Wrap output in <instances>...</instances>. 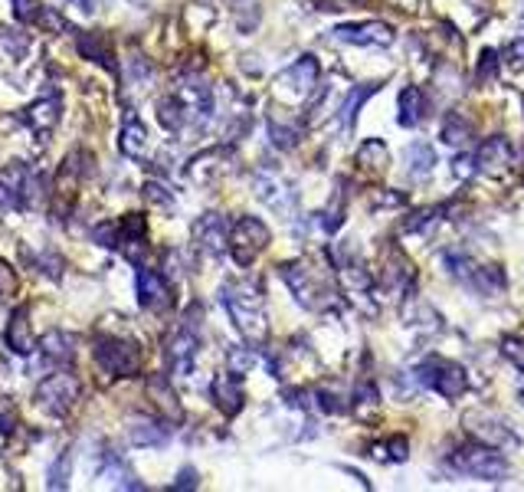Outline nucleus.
I'll return each instance as SVG.
<instances>
[{"instance_id": "f257e3e1", "label": "nucleus", "mask_w": 524, "mask_h": 492, "mask_svg": "<svg viewBox=\"0 0 524 492\" xmlns=\"http://www.w3.org/2000/svg\"><path fill=\"white\" fill-rule=\"evenodd\" d=\"M220 302L226 315L233 319L236 332L243 335L249 348H266L269 342V315H266V299H262L259 283H226L220 289Z\"/></svg>"}, {"instance_id": "f03ea898", "label": "nucleus", "mask_w": 524, "mask_h": 492, "mask_svg": "<svg viewBox=\"0 0 524 492\" xmlns=\"http://www.w3.org/2000/svg\"><path fill=\"white\" fill-rule=\"evenodd\" d=\"M449 466L456 470L459 476H469V479H482V483H502L508 479V460L502 450L488 447V443L479 440H469L462 443L449 453Z\"/></svg>"}, {"instance_id": "7ed1b4c3", "label": "nucleus", "mask_w": 524, "mask_h": 492, "mask_svg": "<svg viewBox=\"0 0 524 492\" xmlns=\"http://www.w3.org/2000/svg\"><path fill=\"white\" fill-rule=\"evenodd\" d=\"M200 319L204 312L200 306H194V315H184V322L174 328V332L164 338V365H168V374L174 378H187L194 371V361H197V351H200Z\"/></svg>"}, {"instance_id": "20e7f679", "label": "nucleus", "mask_w": 524, "mask_h": 492, "mask_svg": "<svg viewBox=\"0 0 524 492\" xmlns=\"http://www.w3.org/2000/svg\"><path fill=\"white\" fill-rule=\"evenodd\" d=\"M318 79H321V66L312 53L299 56L292 66H285L282 73L276 76V86H272V92H276L279 102H289V105H302L308 102L318 92Z\"/></svg>"}, {"instance_id": "39448f33", "label": "nucleus", "mask_w": 524, "mask_h": 492, "mask_svg": "<svg viewBox=\"0 0 524 492\" xmlns=\"http://www.w3.org/2000/svg\"><path fill=\"white\" fill-rule=\"evenodd\" d=\"M413 374H416V381H420V388H430L439 397H446V401H459L469 388L466 368L446 358H426L423 365L413 368Z\"/></svg>"}, {"instance_id": "423d86ee", "label": "nucleus", "mask_w": 524, "mask_h": 492, "mask_svg": "<svg viewBox=\"0 0 524 492\" xmlns=\"http://www.w3.org/2000/svg\"><path fill=\"white\" fill-rule=\"evenodd\" d=\"M95 365L112 378H131L141 365V345L131 342V338H118V335H99L95 338Z\"/></svg>"}, {"instance_id": "0eeeda50", "label": "nucleus", "mask_w": 524, "mask_h": 492, "mask_svg": "<svg viewBox=\"0 0 524 492\" xmlns=\"http://www.w3.org/2000/svg\"><path fill=\"white\" fill-rule=\"evenodd\" d=\"M79 391H82V384H79L76 374L66 371V368H59L53 374H46V378L37 384V391H33V401H37V407L46 410V414L63 417V414H69V410L76 407Z\"/></svg>"}, {"instance_id": "6e6552de", "label": "nucleus", "mask_w": 524, "mask_h": 492, "mask_svg": "<svg viewBox=\"0 0 524 492\" xmlns=\"http://www.w3.org/2000/svg\"><path fill=\"white\" fill-rule=\"evenodd\" d=\"M269 240H272V233L259 217H253V214L236 217L230 224V256H233V263L243 266V269L253 266L256 256L269 246Z\"/></svg>"}, {"instance_id": "1a4fd4ad", "label": "nucleus", "mask_w": 524, "mask_h": 492, "mask_svg": "<svg viewBox=\"0 0 524 492\" xmlns=\"http://www.w3.org/2000/svg\"><path fill=\"white\" fill-rule=\"evenodd\" d=\"M86 161H89L86 151L76 148V151H69L63 164H59L56 184H53V191H50L56 217H63V220H66L69 207H73L76 194H79V187H82V181H86V174H89V164H86Z\"/></svg>"}, {"instance_id": "9d476101", "label": "nucleus", "mask_w": 524, "mask_h": 492, "mask_svg": "<svg viewBox=\"0 0 524 492\" xmlns=\"http://www.w3.org/2000/svg\"><path fill=\"white\" fill-rule=\"evenodd\" d=\"M253 191H256L259 201L266 204L269 210H276L279 217L292 220L295 214H299V191H295V187L285 181L279 171H269V168L256 171Z\"/></svg>"}, {"instance_id": "9b49d317", "label": "nucleus", "mask_w": 524, "mask_h": 492, "mask_svg": "<svg viewBox=\"0 0 524 492\" xmlns=\"http://www.w3.org/2000/svg\"><path fill=\"white\" fill-rule=\"evenodd\" d=\"M279 276L285 279V286L292 289L295 302H299V306H305V309L315 312V309H321L331 299L325 283H321V279L315 276V269L308 266L305 260H299V263H282L279 266Z\"/></svg>"}, {"instance_id": "f8f14e48", "label": "nucleus", "mask_w": 524, "mask_h": 492, "mask_svg": "<svg viewBox=\"0 0 524 492\" xmlns=\"http://www.w3.org/2000/svg\"><path fill=\"white\" fill-rule=\"evenodd\" d=\"M462 424H466L469 440L488 443V447H495V450H518V447H521V437H518V433L511 430L502 417L485 414V410H472V414L462 417Z\"/></svg>"}, {"instance_id": "ddd939ff", "label": "nucleus", "mask_w": 524, "mask_h": 492, "mask_svg": "<svg viewBox=\"0 0 524 492\" xmlns=\"http://www.w3.org/2000/svg\"><path fill=\"white\" fill-rule=\"evenodd\" d=\"M190 237H194V246L207 260H223L230 253V220L223 214H204L194 220Z\"/></svg>"}, {"instance_id": "4468645a", "label": "nucleus", "mask_w": 524, "mask_h": 492, "mask_svg": "<svg viewBox=\"0 0 524 492\" xmlns=\"http://www.w3.org/2000/svg\"><path fill=\"white\" fill-rule=\"evenodd\" d=\"M174 96L181 99L184 112H187V128H207L213 119V89L204 79L187 76L181 86L174 89Z\"/></svg>"}, {"instance_id": "2eb2a0df", "label": "nucleus", "mask_w": 524, "mask_h": 492, "mask_svg": "<svg viewBox=\"0 0 524 492\" xmlns=\"http://www.w3.org/2000/svg\"><path fill=\"white\" fill-rule=\"evenodd\" d=\"M331 40L348 43V46H374V50H387L397 40L390 23L384 20H364V23H341L331 30Z\"/></svg>"}, {"instance_id": "dca6fc26", "label": "nucleus", "mask_w": 524, "mask_h": 492, "mask_svg": "<svg viewBox=\"0 0 524 492\" xmlns=\"http://www.w3.org/2000/svg\"><path fill=\"white\" fill-rule=\"evenodd\" d=\"M135 296H138V306L148 309V312L171 309V283H168V276L158 273V269H151V266H138Z\"/></svg>"}, {"instance_id": "f3484780", "label": "nucleus", "mask_w": 524, "mask_h": 492, "mask_svg": "<svg viewBox=\"0 0 524 492\" xmlns=\"http://www.w3.org/2000/svg\"><path fill=\"white\" fill-rule=\"evenodd\" d=\"M515 164V145L505 135H492L475 148V168L479 174H505Z\"/></svg>"}, {"instance_id": "a211bd4d", "label": "nucleus", "mask_w": 524, "mask_h": 492, "mask_svg": "<svg viewBox=\"0 0 524 492\" xmlns=\"http://www.w3.org/2000/svg\"><path fill=\"white\" fill-rule=\"evenodd\" d=\"M210 397H213V404H217V410L223 417H236L243 410V404H246L243 378H240V374H233V371L217 374L213 384H210Z\"/></svg>"}, {"instance_id": "6ab92c4d", "label": "nucleus", "mask_w": 524, "mask_h": 492, "mask_svg": "<svg viewBox=\"0 0 524 492\" xmlns=\"http://www.w3.org/2000/svg\"><path fill=\"white\" fill-rule=\"evenodd\" d=\"M171 440L168 420H154V417H128V443L138 450H158Z\"/></svg>"}, {"instance_id": "aec40b11", "label": "nucleus", "mask_w": 524, "mask_h": 492, "mask_svg": "<svg viewBox=\"0 0 524 492\" xmlns=\"http://www.w3.org/2000/svg\"><path fill=\"white\" fill-rule=\"evenodd\" d=\"M118 250H122L131 263H138L148 253V224L141 214H125L118 220Z\"/></svg>"}, {"instance_id": "412c9836", "label": "nucleus", "mask_w": 524, "mask_h": 492, "mask_svg": "<svg viewBox=\"0 0 524 492\" xmlns=\"http://www.w3.org/2000/svg\"><path fill=\"white\" fill-rule=\"evenodd\" d=\"M145 394L154 401V407L161 410V417L168 420V424H181L184 420V407H181V401H177L174 384H171L168 374H148Z\"/></svg>"}, {"instance_id": "4be33fe9", "label": "nucleus", "mask_w": 524, "mask_h": 492, "mask_svg": "<svg viewBox=\"0 0 524 492\" xmlns=\"http://www.w3.org/2000/svg\"><path fill=\"white\" fill-rule=\"evenodd\" d=\"M226 164H230V151L226 148H207V151H200V155H194L187 161V178L194 184H200V187H207L217 178H223Z\"/></svg>"}, {"instance_id": "5701e85b", "label": "nucleus", "mask_w": 524, "mask_h": 492, "mask_svg": "<svg viewBox=\"0 0 524 492\" xmlns=\"http://www.w3.org/2000/svg\"><path fill=\"white\" fill-rule=\"evenodd\" d=\"M23 122H27V128L33 135H53V128L59 125V119H63V99H56V96H50V99H40V102H33V105H27L23 109V115H20Z\"/></svg>"}, {"instance_id": "b1692460", "label": "nucleus", "mask_w": 524, "mask_h": 492, "mask_svg": "<svg viewBox=\"0 0 524 492\" xmlns=\"http://www.w3.org/2000/svg\"><path fill=\"white\" fill-rule=\"evenodd\" d=\"M4 342L20 358H27L37 351V345H33V328H30V309L27 306H17L14 312H10L7 328H4Z\"/></svg>"}, {"instance_id": "393cba45", "label": "nucleus", "mask_w": 524, "mask_h": 492, "mask_svg": "<svg viewBox=\"0 0 524 492\" xmlns=\"http://www.w3.org/2000/svg\"><path fill=\"white\" fill-rule=\"evenodd\" d=\"M76 335H69L63 332V328H53V332H46L43 335V342H40V351H43V358L50 361V365L56 368H69L76 361Z\"/></svg>"}, {"instance_id": "a878e982", "label": "nucleus", "mask_w": 524, "mask_h": 492, "mask_svg": "<svg viewBox=\"0 0 524 492\" xmlns=\"http://www.w3.org/2000/svg\"><path fill=\"white\" fill-rule=\"evenodd\" d=\"M76 46H79V53L86 56V60L99 63V66H105V69H115V50H112L109 33H102V30L79 33Z\"/></svg>"}, {"instance_id": "bb28decb", "label": "nucleus", "mask_w": 524, "mask_h": 492, "mask_svg": "<svg viewBox=\"0 0 524 492\" xmlns=\"http://www.w3.org/2000/svg\"><path fill=\"white\" fill-rule=\"evenodd\" d=\"M377 92V82H364V86H354L348 96H344V102L338 105V125H341V132L344 135H351L354 132V125H357V115H361L364 109V102L371 99Z\"/></svg>"}, {"instance_id": "cd10ccee", "label": "nucleus", "mask_w": 524, "mask_h": 492, "mask_svg": "<svg viewBox=\"0 0 524 492\" xmlns=\"http://www.w3.org/2000/svg\"><path fill=\"white\" fill-rule=\"evenodd\" d=\"M403 161H407V174L410 181H426L436 171V148L430 142H413L403 151Z\"/></svg>"}, {"instance_id": "c85d7f7f", "label": "nucleus", "mask_w": 524, "mask_h": 492, "mask_svg": "<svg viewBox=\"0 0 524 492\" xmlns=\"http://www.w3.org/2000/svg\"><path fill=\"white\" fill-rule=\"evenodd\" d=\"M397 122L403 128H416L423 119H426V92L420 86H407V89H400V96H397Z\"/></svg>"}, {"instance_id": "c756f323", "label": "nucleus", "mask_w": 524, "mask_h": 492, "mask_svg": "<svg viewBox=\"0 0 524 492\" xmlns=\"http://www.w3.org/2000/svg\"><path fill=\"white\" fill-rule=\"evenodd\" d=\"M466 286L479 292V296H502L508 289V279L498 266H472V273L466 276Z\"/></svg>"}, {"instance_id": "7c9ffc66", "label": "nucleus", "mask_w": 524, "mask_h": 492, "mask_svg": "<svg viewBox=\"0 0 524 492\" xmlns=\"http://www.w3.org/2000/svg\"><path fill=\"white\" fill-rule=\"evenodd\" d=\"M118 148H122V155L131 158V161H141L148 151V132L145 125H141V119H135V115H128L125 125H122V135H118Z\"/></svg>"}, {"instance_id": "2f4dec72", "label": "nucleus", "mask_w": 524, "mask_h": 492, "mask_svg": "<svg viewBox=\"0 0 524 492\" xmlns=\"http://www.w3.org/2000/svg\"><path fill=\"white\" fill-rule=\"evenodd\" d=\"M158 122H161V128L168 135H181V132H187V112H184V105H181V99L174 96H164V99H158Z\"/></svg>"}, {"instance_id": "473e14b6", "label": "nucleus", "mask_w": 524, "mask_h": 492, "mask_svg": "<svg viewBox=\"0 0 524 492\" xmlns=\"http://www.w3.org/2000/svg\"><path fill=\"white\" fill-rule=\"evenodd\" d=\"M439 138H443V145H452V148L469 145V138H472V122L462 119L459 112H449L446 119H443V125H439Z\"/></svg>"}, {"instance_id": "72a5a7b5", "label": "nucleus", "mask_w": 524, "mask_h": 492, "mask_svg": "<svg viewBox=\"0 0 524 492\" xmlns=\"http://www.w3.org/2000/svg\"><path fill=\"white\" fill-rule=\"evenodd\" d=\"M387 161H390L387 145L380 142V138H367V142L357 145V164H361L364 171H371V174L387 171Z\"/></svg>"}, {"instance_id": "f704fd0d", "label": "nucleus", "mask_w": 524, "mask_h": 492, "mask_svg": "<svg viewBox=\"0 0 524 492\" xmlns=\"http://www.w3.org/2000/svg\"><path fill=\"white\" fill-rule=\"evenodd\" d=\"M30 50L27 33H20L14 27H0V60L4 63H20Z\"/></svg>"}, {"instance_id": "c9c22d12", "label": "nucleus", "mask_w": 524, "mask_h": 492, "mask_svg": "<svg viewBox=\"0 0 524 492\" xmlns=\"http://www.w3.org/2000/svg\"><path fill=\"white\" fill-rule=\"evenodd\" d=\"M102 463H105V476H109L115 486H122V489H145V483H138L135 473L128 470V463L118 453H112V450L102 453Z\"/></svg>"}, {"instance_id": "e433bc0d", "label": "nucleus", "mask_w": 524, "mask_h": 492, "mask_svg": "<svg viewBox=\"0 0 524 492\" xmlns=\"http://www.w3.org/2000/svg\"><path fill=\"white\" fill-rule=\"evenodd\" d=\"M354 410H357V417L361 420H371L380 410V391H377V384L371 378H364L354 388Z\"/></svg>"}, {"instance_id": "4c0bfd02", "label": "nucleus", "mask_w": 524, "mask_h": 492, "mask_svg": "<svg viewBox=\"0 0 524 492\" xmlns=\"http://www.w3.org/2000/svg\"><path fill=\"white\" fill-rule=\"evenodd\" d=\"M269 138H272V145H276V148H282V151H292L295 145L302 142V128L295 125V122L272 119V122H269Z\"/></svg>"}, {"instance_id": "58836bf2", "label": "nucleus", "mask_w": 524, "mask_h": 492, "mask_svg": "<svg viewBox=\"0 0 524 492\" xmlns=\"http://www.w3.org/2000/svg\"><path fill=\"white\" fill-rule=\"evenodd\" d=\"M371 456L374 460H387V463H403V460H410V440L407 437H390L387 443H377Z\"/></svg>"}, {"instance_id": "ea45409f", "label": "nucleus", "mask_w": 524, "mask_h": 492, "mask_svg": "<svg viewBox=\"0 0 524 492\" xmlns=\"http://www.w3.org/2000/svg\"><path fill=\"white\" fill-rule=\"evenodd\" d=\"M443 266L449 269L452 276L456 279H462V283H466V276L472 273V256L462 250V246H456V250H443Z\"/></svg>"}, {"instance_id": "a19ab883", "label": "nucleus", "mask_w": 524, "mask_h": 492, "mask_svg": "<svg viewBox=\"0 0 524 492\" xmlns=\"http://www.w3.org/2000/svg\"><path fill=\"white\" fill-rule=\"evenodd\" d=\"M253 365H256V348H226V371H233V374H243L246 371H253Z\"/></svg>"}, {"instance_id": "79ce46f5", "label": "nucleus", "mask_w": 524, "mask_h": 492, "mask_svg": "<svg viewBox=\"0 0 524 492\" xmlns=\"http://www.w3.org/2000/svg\"><path fill=\"white\" fill-rule=\"evenodd\" d=\"M502 358L511 368L524 374V338L521 335H505L502 338Z\"/></svg>"}, {"instance_id": "37998d69", "label": "nucleus", "mask_w": 524, "mask_h": 492, "mask_svg": "<svg viewBox=\"0 0 524 492\" xmlns=\"http://www.w3.org/2000/svg\"><path fill=\"white\" fill-rule=\"evenodd\" d=\"M69 470H73V450H66V453H59V460L53 463V470H50V489H66L69 486Z\"/></svg>"}, {"instance_id": "c03bdc74", "label": "nucleus", "mask_w": 524, "mask_h": 492, "mask_svg": "<svg viewBox=\"0 0 524 492\" xmlns=\"http://www.w3.org/2000/svg\"><path fill=\"white\" fill-rule=\"evenodd\" d=\"M498 69H502V56H498V50H482L479 56V73H475V79L482 82H495L498 79Z\"/></svg>"}, {"instance_id": "a18cd8bd", "label": "nucleus", "mask_w": 524, "mask_h": 492, "mask_svg": "<svg viewBox=\"0 0 524 492\" xmlns=\"http://www.w3.org/2000/svg\"><path fill=\"white\" fill-rule=\"evenodd\" d=\"M315 404H318V410H321V414H344V410H348V404H344L341 401V394L338 391H331V388H318L315 394Z\"/></svg>"}, {"instance_id": "49530a36", "label": "nucleus", "mask_w": 524, "mask_h": 492, "mask_svg": "<svg viewBox=\"0 0 524 492\" xmlns=\"http://www.w3.org/2000/svg\"><path fill=\"white\" fill-rule=\"evenodd\" d=\"M43 0H14V17L20 23H27V27H33V23H40L43 17Z\"/></svg>"}, {"instance_id": "de8ad7c7", "label": "nucleus", "mask_w": 524, "mask_h": 492, "mask_svg": "<svg viewBox=\"0 0 524 492\" xmlns=\"http://www.w3.org/2000/svg\"><path fill=\"white\" fill-rule=\"evenodd\" d=\"M498 56H502V66L511 69V73H524V37H515L505 46V53Z\"/></svg>"}, {"instance_id": "09e8293b", "label": "nucleus", "mask_w": 524, "mask_h": 492, "mask_svg": "<svg viewBox=\"0 0 524 492\" xmlns=\"http://www.w3.org/2000/svg\"><path fill=\"white\" fill-rule=\"evenodd\" d=\"M141 194H145V201L154 204V207H161V210H174V194H171L164 184H158V181H148V184H145V191H141Z\"/></svg>"}, {"instance_id": "8fccbe9b", "label": "nucleus", "mask_w": 524, "mask_h": 492, "mask_svg": "<svg viewBox=\"0 0 524 492\" xmlns=\"http://www.w3.org/2000/svg\"><path fill=\"white\" fill-rule=\"evenodd\" d=\"M17 286H20V279H17V273H14V266H10L4 256H0V296H14L17 292Z\"/></svg>"}, {"instance_id": "3c124183", "label": "nucleus", "mask_w": 524, "mask_h": 492, "mask_svg": "<svg viewBox=\"0 0 524 492\" xmlns=\"http://www.w3.org/2000/svg\"><path fill=\"white\" fill-rule=\"evenodd\" d=\"M92 237H95V243H99V246H105V250H118V227L112 224V220H109V224L95 227Z\"/></svg>"}, {"instance_id": "603ef678", "label": "nucleus", "mask_w": 524, "mask_h": 492, "mask_svg": "<svg viewBox=\"0 0 524 492\" xmlns=\"http://www.w3.org/2000/svg\"><path fill=\"white\" fill-rule=\"evenodd\" d=\"M33 263H37L50 279H59V276H63V260H59L56 253H40V256H33Z\"/></svg>"}, {"instance_id": "864d4df0", "label": "nucleus", "mask_w": 524, "mask_h": 492, "mask_svg": "<svg viewBox=\"0 0 524 492\" xmlns=\"http://www.w3.org/2000/svg\"><path fill=\"white\" fill-rule=\"evenodd\" d=\"M452 174H456L459 181H469L472 174H479V168H475V155H456V161H452Z\"/></svg>"}, {"instance_id": "5fc2aeb1", "label": "nucleus", "mask_w": 524, "mask_h": 492, "mask_svg": "<svg viewBox=\"0 0 524 492\" xmlns=\"http://www.w3.org/2000/svg\"><path fill=\"white\" fill-rule=\"evenodd\" d=\"M197 486V470H181L177 473V483L171 489H194Z\"/></svg>"}, {"instance_id": "6e6d98bb", "label": "nucleus", "mask_w": 524, "mask_h": 492, "mask_svg": "<svg viewBox=\"0 0 524 492\" xmlns=\"http://www.w3.org/2000/svg\"><path fill=\"white\" fill-rule=\"evenodd\" d=\"M374 204H377V207H380V204H384V207H400L403 197H400V194H374Z\"/></svg>"}, {"instance_id": "4d7b16f0", "label": "nucleus", "mask_w": 524, "mask_h": 492, "mask_svg": "<svg viewBox=\"0 0 524 492\" xmlns=\"http://www.w3.org/2000/svg\"><path fill=\"white\" fill-rule=\"evenodd\" d=\"M66 4L79 7L82 14H95V7H99V0H66Z\"/></svg>"}, {"instance_id": "13d9d810", "label": "nucleus", "mask_w": 524, "mask_h": 492, "mask_svg": "<svg viewBox=\"0 0 524 492\" xmlns=\"http://www.w3.org/2000/svg\"><path fill=\"white\" fill-rule=\"evenodd\" d=\"M407 4H410V0H407Z\"/></svg>"}]
</instances>
